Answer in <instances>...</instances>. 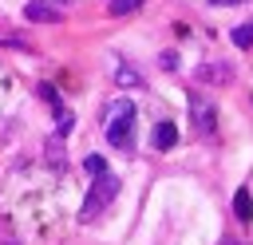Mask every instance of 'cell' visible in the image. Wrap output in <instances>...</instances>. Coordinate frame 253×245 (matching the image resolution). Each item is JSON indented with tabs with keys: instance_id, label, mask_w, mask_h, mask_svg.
<instances>
[{
	"instance_id": "6da1fadb",
	"label": "cell",
	"mask_w": 253,
	"mask_h": 245,
	"mask_svg": "<svg viewBox=\"0 0 253 245\" xmlns=\"http://www.w3.org/2000/svg\"><path fill=\"white\" fill-rule=\"evenodd\" d=\"M130 138H134V103L130 99L107 103V142L119 150H130Z\"/></svg>"
},
{
	"instance_id": "7a4b0ae2",
	"label": "cell",
	"mask_w": 253,
	"mask_h": 245,
	"mask_svg": "<svg viewBox=\"0 0 253 245\" xmlns=\"http://www.w3.org/2000/svg\"><path fill=\"white\" fill-rule=\"evenodd\" d=\"M115 194H119V178H115L111 170H103L99 178H91V190H87V198H83V205H79V217H83V221L99 217V213L115 202Z\"/></svg>"
},
{
	"instance_id": "3957f363",
	"label": "cell",
	"mask_w": 253,
	"mask_h": 245,
	"mask_svg": "<svg viewBox=\"0 0 253 245\" xmlns=\"http://www.w3.org/2000/svg\"><path fill=\"white\" fill-rule=\"evenodd\" d=\"M190 119H194V126H198L202 138H213V134H217V111H213L210 99L190 95Z\"/></svg>"
},
{
	"instance_id": "277c9868",
	"label": "cell",
	"mask_w": 253,
	"mask_h": 245,
	"mask_svg": "<svg viewBox=\"0 0 253 245\" xmlns=\"http://www.w3.org/2000/svg\"><path fill=\"white\" fill-rule=\"evenodd\" d=\"M24 16H28L32 24H59V20H63V12H59L51 0H32V4L24 8Z\"/></svg>"
},
{
	"instance_id": "5b68a950",
	"label": "cell",
	"mask_w": 253,
	"mask_h": 245,
	"mask_svg": "<svg viewBox=\"0 0 253 245\" xmlns=\"http://www.w3.org/2000/svg\"><path fill=\"white\" fill-rule=\"evenodd\" d=\"M150 142H154V150H170V146L178 142V126H174V122H158L154 134H150Z\"/></svg>"
},
{
	"instance_id": "8992f818",
	"label": "cell",
	"mask_w": 253,
	"mask_h": 245,
	"mask_svg": "<svg viewBox=\"0 0 253 245\" xmlns=\"http://www.w3.org/2000/svg\"><path fill=\"white\" fill-rule=\"evenodd\" d=\"M233 213H237V221H253V198H249L245 186L233 194Z\"/></svg>"
},
{
	"instance_id": "52a82bcc",
	"label": "cell",
	"mask_w": 253,
	"mask_h": 245,
	"mask_svg": "<svg viewBox=\"0 0 253 245\" xmlns=\"http://www.w3.org/2000/svg\"><path fill=\"white\" fill-rule=\"evenodd\" d=\"M198 75L210 79V83H225V79H229V63H206Z\"/></svg>"
},
{
	"instance_id": "ba28073f",
	"label": "cell",
	"mask_w": 253,
	"mask_h": 245,
	"mask_svg": "<svg viewBox=\"0 0 253 245\" xmlns=\"http://www.w3.org/2000/svg\"><path fill=\"white\" fill-rule=\"evenodd\" d=\"M229 40H233L237 47H253V20H249V24H237Z\"/></svg>"
},
{
	"instance_id": "9c48e42d",
	"label": "cell",
	"mask_w": 253,
	"mask_h": 245,
	"mask_svg": "<svg viewBox=\"0 0 253 245\" xmlns=\"http://www.w3.org/2000/svg\"><path fill=\"white\" fill-rule=\"evenodd\" d=\"M138 8H142V0H111V16H130Z\"/></svg>"
},
{
	"instance_id": "30bf717a",
	"label": "cell",
	"mask_w": 253,
	"mask_h": 245,
	"mask_svg": "<svg viewBox=\"0 0 253 245\" xmlns=\"http://www.w3.org/2000/svg\"><path fill=\"white\" fill-rule=\"evenodd\" d=\"M83 170H87V174H91V178H99V174H103V170H107V162H103V158H99V154H87V158H83Z\"/></svg>"
},
{
	"instance_id": "8fae6325",
	"label": "cell",
	"mask_w": 253,
	"mask_h": 245,
	"mask_svg": "<svg viewBox=\"0 0 253 245\" xmlns=\"http://www.w3.org/2000/svg\"><path fill=\"white\" fill-rule=\"evenodd\" d=\"M115 79H119L123 87H134V83H138V71H134V67H119V75H115Z\"/></svg>"
},
{
	"instance_id": "7c38bea8",
	"label": "cell",
	"mask_w": 253,
	"mask_h": 245,
	"mask_svg": "<svg viewBox=\"0 0 253 245\" xmlns=\"http://www.w3.org/2000/svg\"><path fill=\"white\" fill-rule=\"evenodd\" d=\"M210 4H249V0H210Z\"/></svg>"
},
{
	"instance_id": "4fadbf2b",
	"label": "cell",
	"mask_w": 253,
	"mask_h": 245,
	"mask_svg": "<svg viewBox=\"0 0 253 245\" xmlns=\"http://www.w3.org/2000/svg\"><path fill=\"white\" fill-rule=\"evenodd\" d=\"M0 245H20V241H12L8 233H0Z\"/></svg>"
},
{
	"instance_id": "5bb4252c",
	"label": "cell",
	"mask_w": 253,
	"mask_h": 245,
	"mask_svg": "<svg viewBox=\"0 0 253 245\" xmlns=\"http://www.w3.org/2000/svg\"><path fill=\"white\" fill-rule=\"evenodd\" d=\"M225 245H237V241H225Z\"/></svg>"
}]
</instances>
